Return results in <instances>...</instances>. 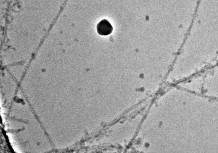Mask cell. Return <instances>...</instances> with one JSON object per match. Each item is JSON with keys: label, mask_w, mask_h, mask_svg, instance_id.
Returning <instances> with one entry per match:
<instances>
[{"label": "cell", "mask_w": 218, "mask_h": 153, "mask_svg": "<svg viewBox=\"0 0 218 153\" xmlns=\"http://www.w3.org/2000/svg\"><path fill=\"white\" fill-rule=\"evenodd\" d=\"M113 27L106 19L100 21L97 25V30L98 33L101 35L106 36L110 34L112 32Z\"/></svg>", "instance_id": "obj_1"}]
</instances>
